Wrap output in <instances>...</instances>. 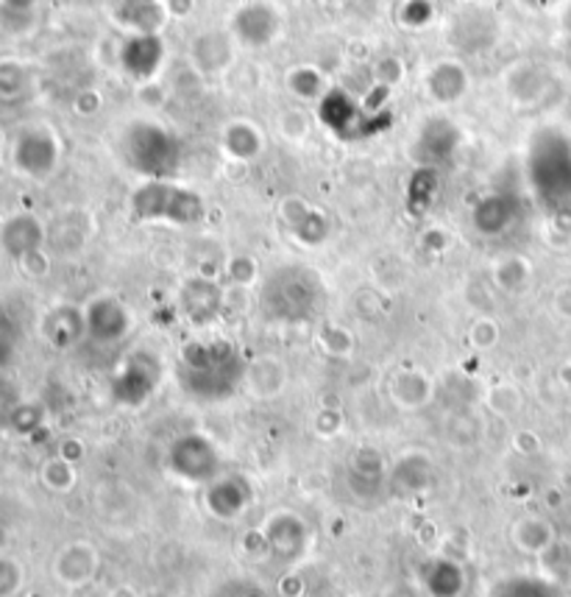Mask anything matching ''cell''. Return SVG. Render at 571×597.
Masks as SVG:
<instances>
[{
	"label": "cell",
	"mask_w": 571,
	"mask_h": 597,
	"mask_svg": "<svg viewBox=\"0 0 571 597\" xmlns=\"http://www.w3.org/2000/svg\"><path fill=\"white\" fill-rule=\"evenodd\" d=\"M132 212L143 221L195 223L204 215V201L173 181L150 179L132 196Z\"/></svg>",
	"instance_id": "7a4b0ae2"
},
{
	"label": "cell",
	"mask_w": 571,
	"mask_h": 597,
	"mask_svg": "<svg viewBox=\"0 0 571 597\" xmlns=\"http://www.w3.org/2000/svg\"><path fill=\"white\" fill-rule=\"evenodd\" d=\"M321 118H324L326 126H329L332 132L343 140L360 137V132H357V129L366 126V121H362L357 103L351 101V96H346L343 90H332L321 98Z\"/></svg>",
	"instance_id": "3957f363"
},
{
	"label": "cell",
	"mask_w": 571,
	"mask_h": 597,
	"mask_svg": "<svg viewBox=\"0 0 571 597\" xmlns=\"http://www.w3.org/2000/svg\"><path fill=\"white\" fill-rule=\"evenodd\" d=\"M98 567V555L90 544H70L56 559V578L67 586H81L92 581Z\"/></svg>",
	"instance_id": "277c9868"
},
{
	"label": "cell",
	"mask_w": 571,
	"mask_h": 597,
	"mask_svg": "<svg viewBox=\"0 0 571 597\" xmlns=\"http://www.w3.org/2000/svg\"><path fill=\"white\" fill-rule=\"evenodd\" d=\"M20 586H23V567L14 559L0 553V597L18 595Z\"/></svg>",
	"instance_id": "8992f818"
},
{
	"label": "cell",
	"mask_w": 571,
	"mask_h": 597,
	"mask_svg": "<svg viewBox=\"0 0 571 597\" xmlns=\"http://www.w3.org/2000/svg\"><path fill=\"white\" fill-rule=\"evenodd\" d=\"M513 215H516V204H513V199L493 194L474 210V223L482 235L496 237L511 226Z\"/></svg>",
	"instance_id": "5b68a950"
},
{
	"label": "cell",
	"mask_w": 571,
	"mask_h": 597,
	"mask_svg": "<svg viewBox=\"0 0 571 597\" xmlns=\"http://www.w3.org/2000/svg\"><path fill=\"white\" fill-rule=\"evenodd\" d=\"M123 163L148 179H168L179 170L181 145L176 134L150 121H134L121 134Z\"/></svg>",
	"instance_id": "6da1fadb"
}]
</instances>
